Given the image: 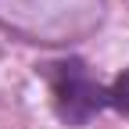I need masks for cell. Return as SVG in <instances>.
I'll use <instances>...</instances> for the list:
<instances>
[{
  "label": "cell",
  "mask_w": 129,
  "mask_h": 129,
  "mask_svg": "<svg viewBox=\"0 0 129 129\" xmlns=\"http://www.w3.org/2000/svg\"><path fill=\"white\" fill-rule=\"evenodd\" d=\"M47 79H50L57 115L72 125H83L93 115H101L104 108H111V83L93 79V72L75 57L47 64Z\"/></svg>",
  "instance_id": "cell-1"
},
{
  "label": "cell",
  "mask_w": 129,
  "mask_h": 129,
  "mask_svg": "<svg viewBox=\"0 0 129 129\" xmlns=\"http://www.w3.org/2000/svg\"><path fill=\"white\" fill-rule=\"evenodd\" d=\"M111 108L115 111H129V68L111 83Z\"/></svg>",
  "instance_id": "cell-2"
}]
</instances>
